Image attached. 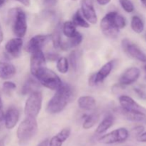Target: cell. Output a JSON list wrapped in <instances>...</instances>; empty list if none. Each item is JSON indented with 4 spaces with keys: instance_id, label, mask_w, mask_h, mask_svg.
Here are the masks:
<instances>
[{
    "instance_id": "3957f363",
    "label": "cell",
    "mask_w": 146,
    "mask_h": 146,
    "mask_svg": "<svg viewBox=\"0 0 146 146\" xmlns=\"http://www.w3.org/2000/svg\"><path fill=\"white\" fill-rule=\"evenodd\" d=\"M10 17L12 19V29L14 34L19 38H23L27 30V16L20 8L10 10Z\"/></svg>"
},
{
    "instance_id": "836d02e7",
    "label": "cell",
    "mask_w": 146,
    "mask_h": 146,
    "mask_svg": "<svg viewBox=\"0 0 146 146\" xmlns=\"http://www.w3.org/2000/svg\"><path fill=\"white\" fill-rule=\"evenodd\" d=\"M144 130H145V128H144L143 125H138V126L133 128L132 131H131V133H132L133 135H134V136L138 137V135H141L142 133H143Z\"/></svg>"
},
{
    "instance_id": "9a60e30c",
    "label": "cell",
    "mask_w": 146,
    "mask_h": 146,
    "mask_svg": "<svg viewBox=\"0 0 146 146\" xmlns=\"http://www.w3.org/2000/svg\"><path fill=\"white\" fill-rule=\"evenodd\" d=\"M19 119V111L15 107H10L4 115V125L7 129H12Z\"/></svg>"
},
{
    "instance_id": "4316f807",
    "label": "cell",
    "mask_w": 146,
    "mask_h": 146,
    "mask_svg": "<svg viewBox=\"0 0 146 146\" xmlns=\"http://www.w3.org/2000/svg\"><path fill=\"white\" fill-rule=\"evenodd\" d=\"M100 115L97 113H94L86 117L84 122L83 123V128L86 130H88L93 128L99 121Z\"/></svg>"
},
{
    "instance_id": "681fc988",
    "label": "cell",
    "mask_w": 146,
    "mask_h": 146,
    "mask_svg": "<svg viewBox=\"0 0 146 146\" xmlns=\"http://www.w3.org/2000/svg\"><path fill=\"white\" fill-rule=\"evenodd\" d=\"M1 106H2V102H1V97H0V108H1Z\"/></svg>"
},
{
    "instance_id": "b9f144b4",
    "label": "cell",
    "mask_w": 146,
    "mask_h": 146,
    "mask_svg": "<svg viewBox=\"0 0 146 146\" xmlns=\"http://www.w3.org/2000/svg\"><path fill=\"white\" fill-rule=\"evenodd\" d=\"M96 1L101 6L107 5V4L111 2V0H96Z\"/></svg>"
},
{
    "instance_id": "d590c367",
    "label": "cell",
    "mask_w": 146,
    "mask_h": 146,
    "mask_svg": "<svg viewBox=\"0 0 146 146\" xmlns=\"http://www.w3.org/2000/svg\"><path fill=\"white\" fill-rule=\"evenodd\" d=\"M134 91H135V94H137V96L140 98H141L143 100H146V92L145 91L141 89V88H134Z\"/></svg>"
},
{
    "instance_id": "816d5d0a",
    "label": "cell",
    "mask_w": 146,
    "mask_h": 146,
    "mask_svg": "<svg viewBox=\"0 0 146 146\" xmlns=\"http://www.w3.org/2000/svg\"><path fill=\"white\" fill-rule=\"evenodd\" d=\"M74 1H76V0H74Z\"/></svg>"
},
{
    "instance_id": "4fadbf2b",
    "label": "cell",
    "mask_w": 146,
    "mask_h": 146,
    "mask_svg": "<svg viewBox=\"0 0 146 146\" xmlns=\"http://www.w3.org/2000/svg\"><path fill=\"white\" fill-rule=\"evenodd\" d=\"M81 9L83 16L88 23L92 24H96L98 17L94 9L93 0H82L81 2Z\"/></svg>"
},
{
    "instance_id": "7c38bea8",
    "label": "cell",
    "mask_w": 146,
    "mask_h": 146,
    "mask_svg": "<svg viewBox=\"0 0 146 146\" xmlns=\"http://www.w3.org/2000/svg\"><path fill=\"white\" fill-rule=\"evenodd\" d=\"M141 76V71L137 67L128 68L121 74L118 82L121 86H129L135 83Z\"/></svg>"
},
{
    "instance_id": "8fae6325",
    "label": "cell",
    "mask_w": 146,
    "mask_h": 146,
    "mask_svg": "<svg viewBox=\"0 0 146 146\" xmlns=\"http://www.w3.org/2000/svg\"><path fill=\"white\" fill-rule=\"evenodd\" d=\"M121 108L130 112L142 113L146 115V108L138 104L131 97L126 95H122L118 98Z\"/></svg>"
},
{
    "instance_id": "5b68a950",
    "label": "cell",
    "mask_w": 146,
    "mask_h": 146,
    "mask_svg": "<svg viewBox=\"0 0 146 146\" xmlns=\"http://www.w3.org/2000/svg\"><path fill=\"white\" fill-rule=\"evenodd\" d=\"M40 84L53 91H56L62 86L63 83L56 73L46 68L36 77Z\"/></svg>"
},
{
    "instance_id": "6da1fadb",
    "label": "cell",
    "mask_w": 146,
    "mask_h": 146,
    "mask_svg": "<svg viewBox=\"0 0 146 146\" xmlns=\"http://www.w3.org/2000/svg\"><path fill=\"white\" fill-rule=\"evenodd\" d=\"M74 96L72 87L67 84H63L55 94L49 100L46 106V111L50 114H56L61 112L71 101Z\"/></svg>"
},
{
    "instance_id": "d4e9b609",
    "label": "cell",
    "mask_w": 146,
    "mask_h": 146,
    "mask_svg": "<svg viewBox=\"0 0 146 146\" xmlns=\"http://www.w3.org/2000/svg\"><path fill=\"white\" fill-rule=\"evenodd\" d=\"M72 22L76 26H78L82 28H89L90 24L83 16L81 11L80 9L77 10L76 12L74 14L72 18Z\"/></svg>"
},
{
    "instance_id": "c3c4849f",
    "label": "cell",
    "mask_w": 146,
    "mask_h": 146,
    "mask_svg": "<svg viewBox=\"0 0 146 146\" xmlns=\"http://www.w3.org/2000/svg\"><path fill=\"white\" fill-rule=\"evenodd\" d=\"M143 69H144V71H145V79H146V64L143 66Z\"/></svg>"
},
{
    "instance_id": "cb8c5ba5",
    "label": "cell",
    "mask_w": 146,
    "mask_h": 146,
    "mask_svg": "<svg viewBox=\"0 0 146 146\" xmlns=\"http://www.w3.org/2000/svg\"><path fill=\"white\" fill-rule=\"evenodd\" d=\"M76 27V26L72 22V21H66V22H64L62 27L63 33L67 38H72L78 33Z\"/></svg>"
},
{
    "instance_id": "f546056e",
    "label": "cell",
    "mask_w": 146,
    "mask_h": 146,
    "mask_svg": "<svg viewBox=\"0 0 146 146\" xmlns=\"http://www.w3.org/2000/svg\"><path fill=\"white\" fill-rule=\"evenodd\" d=\"M68 61L72 70H74V71H76L78 68V54L76 51H71L68 56Z\"/></svg>"
},
{
    "instance_id": "603a6c76",
    "label": "cell",
    "mask_w": 146,
    "mask_h": 146,
    "mask_svg": "<svg viewBox=\"0 0 146 146\" xmlns=\"http://www.w3.org/2000/svg\"><path fill=\"white\" fill-rule=\"evenodd\" d=\"M121 113L123 115L128 121L137 123H146V115L142 113L130 112L122 108H121Z\"/></svg>"
},
{
    "instance_id": "bcb514c9",
    "label": "cell",
    "mask_w": 146,
    "mask_h": 146,
    "mask_svg": "<svg viewBox=\"0 0 146 146\" xmlns=\"http://www.w3.org/2000/svg\"><path fill=\"white\" fill-rule=\"evenodd\" d=\"M4 2H5V0H0V7L2 6L4 4Z\"/></svg>"
},
{
    "instance_id": "ee69618b",
    "label": "cell",
    "mask_w": 146,
    "mask_h": 146,
    "mask_svg": "<svg viewBox=\"0 0 146 146\" xmlns=\"http://www.w3.org/2000/svg\"><path fill=\"white\" fill-rule=\"evenodd\" d=\"M3 38H4V36H3V31L1 29V25H0V44L1 43V41H3Z\"/></svg>"
},
{
    "instance_id": "7dc6e473",
    "label": "cell",
    "mask_w": 146,
    "mask_h": 146,
    "mask_svg": "<svg viewBox=\"0 0 146 146\" xmlns=\"http://www.w3.org/2000/svg\"><path fill=\"white\" fill-rule=\"evenodd\" d=\"M0 146H4V142L2 141H0Z\"/></svg>"
},
{
    "instance_id": "9c48e42d",
    "label": "cell",
    "mask_w": 146,
    "mask_h": 146,
    "mask_svg": "<svg viewBox=\"0 0 146 146\" xmlns=\"http://www.w3.org/2000/svg\"><path fill=\"white\" fill-rule=\"evenodd\" d=\"M121 46L124 52L130 57L141 62H146V55L145 53L136 44L132 43L128 38H124L122 40Z\"/></svg>"
},
{
    "instance_id": "83f0119b",
    "label": "cell",
    "mask_w": 146,
    "mask_h": 146,
    "mask_svg": "<svg viewBox=\"0 0 146 146\" xmlns=\"http://www.w3.org/2000/svg\"><path fill=\"white\" fill-rule=\"evenodd\" d=\"M131 27L133 31L137 34H141L144 30V23L142 19L138 16H133L131 19Z\"/></svg>"
},
{
    "instance_id": "e575fe53",
    "label": "cell",
    "mask_w": 146,
    "mask_h": 146,
    "mask_svg": "<svg viewBox=\"0 0 146 146\" xmlns=\"http://www.w3.org/2000/svg\"><path fill=\"white\" fill-rule=\"evenodd\" d=\"M45 58L46 59L48 60V61H57L60 57L57 54H54V53H48V54H46L45 55Z\"/></svg>"
},
{
    "instance_id": "ab89813d",
    "label": "cell",
    "mask_w": 146,
    "mask_h": 146,
    "mask_svg": "<svg viewBox=\"0 0 146 146\" xmlns=\"http://www.w3.org/2000/svg\"><path fill=\"white\" fill-rule=\"evenodd\" d=\"M4 124V114L2 110L0 108V128H2Z\"/></svg>"
},
{
    "instance_id": "ffe728a7",
    "label": "cell",
    "mask_w": 146,
    "mask_h": 146,
    "mask_svg": "<svg viewBox=\"0 0 146 146\" xmlns=\"http://www.w3.org/2000/svg\"><path fill=\"white\" fill-rule=\"evenodd\" d=\"M78 105L80 108L86 111H91L96 108V99L91 96H81L78 100Z\"/></svg>"
},
{
    "instance_id": "30bf717a",
    "label": "cell",
    "mask_w": 146,
    "mask_h": 146,
    "mask_svg": "<svg viewBox=\"0 0 146 146\" xmlns=\"http://www.w3.org/2000/svg\"><path fill=\"white\" fill-rule=\"evenodd\" d=\"M51 39V35L48 34H39L34 36L29 40L27 44L26 50L29 53H32L34 51L41 50L44 46H45Z\"/></svg>"
},
{
    "instance_id": "d6a6232c",
    "label": "cell",
    "mask_w": 146,
    "mask_h": 146,
    "mask_svg": "<svg viewBox=\"0 0 146 146\" xmlns=\"http://www.w3.org/2000/svg\"><path fill=\"white\" fill-rule=\"evenodd\" d=\"M119 2L124 11L128 13H131L134 11L135 7L131 0H119Z\"/></svg>"
},
{
    "instance_id": "277c9868",
    "label": "cell",
    "mask_w": 146,
    "mask_h": 146,
    "mask_svg": "<svg viewBox=\"0 0 146 146\" xmlns=\"http://www.w3.org/2000/svg\"><path fill=\"white\" fill-rule=\"evenodd\" d=\"M43 96L39 91H36L29 94L24 106L26 117L36 118L42 106Z\"/></svg>"
},
{
    "instance_id": "ba28073f",
    "label": "cell",
    "mask_w": 146,
    "mask_h": 146,
    "mask_svg": "<svg viewBox=\"0 0 146 146\" xmlns=\"http://www.w3.org/2000/svg\"><path fill=\"white\" fill-rule=\"evenodd\" d=\"M46 59L42 50H38L31 53L30 58V71L34 78H36L42 70L46 68Z\"/></svg>"
},
{
    "instance_id": "484cf974",
    "label": "cell",
    "mask_w": 146,
    "mask_h": 146,
    "mask_svg": "<svg viewBox=\"0 0 146 146\" xmlns=\"http://www.w3.org/2000/svg\"><path fill=\"white\" fill-rule=\"evenodd\" d=\"M51 40H52L53 46L54 48L57 49L60 48L61 44V25L60 24H58L56 26L54 29L53 34L51 35Z\"/></svg>"
},
{
    "instance_id": "f6af8a7d",
    "label": "cell",
    "mask_w": 146,
    "mask_h": 146,
    "mask_svg": "<svg viewBox=\"0 0 146 146\" xmlns=\"http://www.w3.org/2000/svg\"><path fill=\"white\" fill-rule=\"evenodd\" d=\"M141 3L143 4L144 7H146V0H141Z\"/></svg>"
},
{
    "instance_id": "f1b7e54d",
    "label": "cell",
    "mask_w": 146,
    "mask_h": 146,
    "mask_svg": "<svg viewBox=\"0 0 146 146\" xmlns=\"http://www.w3.org/2000/svg\"><path fill=\"white\" fill-rule=\"evenodd\" d=\"M56 67L58 71L61 74H66L69 68V63H68V59L65 57H60L57 60Z\"/></svg>"
},
{
    "instance_id": "8d00e7d4",
    "label": "cell",
    "mask_w": 146,
    "mask_h": 146,
    "mask_svg": "<svg viewBox=\"0 0 146 146\" xmlns=\"http://www.w3.org/2000/svg\"><path fill=\"white\" fill-rule=\"evenodd\" d=\"M88 84L91 86H94L97 85L96 81V73L91 74V76L89 77V78H88Z\"/></svg>"
},
{
    "instance_id": "4dcf8cb0",
    "label": "cell",
    "mask_w": 146,
    "mask_h": 146,
    "mask_svg": "<svg viewBox=\"0 0 146 146\" xmlns=\"http://www.w3.org/2000/svg\"><path fill=\"white\" fill-rule=\"evenodd\" d=\"M114 21H115V26L119 30L122 29L126 26V20H125V17L121 14H118V12H116V14H115Z\"/></svg>"
},
{
    "instance_id": "5bb4252c",
    "label": "cell",
    "mask_w": 146,
    "mask_h": 146,
    "mask_svg": "<svg viewBox=\"0 0 146 146\" xmlns=\"http://www.w3.org/2000/svg\"><path fill=\"white\" fill-rule=\"evenodd\" d=\"M23 45L22 38H11L5 45V51L9 58H17L20 56Z\"/></svg>"
},
{
    "instance_id": "d6986e66",
    "label": "cell",
    "mask_w": 146,
    "mask_h": 146,
    "mask_svg": "<svg viewBox=\"0 0 146 146\" xmlns=\"http://www.w3.org/2000/svg\"><path fill=\"white\" fill-rule=\"evenodd\" d=\"M39 86L40 83L38 82V80L36 81L35 78L29 77L23 85L22 88H21V94L25 96L31 94L34 91H38Z\"/></svg>"
},
{
    "instance_id": "2e32d148",
    "label": "cell",
    "mask_w": 146,
    "mask_h": 146,
    "mask_svg": "<svg viewBox=\"0 0 146 146\" xmlns=\"http://www.w3.org/2000/svg\"><path fill=\"white\" fill-rule=\"evenodd\" d=\"M70 135L71 129L69 128H64L48 141V146H62L63 143L69 138Z\"/></svg>"
},
{
    "instance_id": "f907efd6",
    "label": "cell",
    "mask_w": 146,
    "mask_h": 146,
    "mask_svg": "<svg viewBox=\"0 0 146 146\" xmlns=\"http://www.w3.org/2000/svg\"><path fill=\"white\" fill-rule=\"evenodd\" d=\"M145 40H146V34H145Z\"/></svg>"
},
{
    "instance_id": "52a82bcc",
    "label": "cell",
    "mask_w": 146,
    "mask_h": 146,
    "mask_svg": "<svg viewBox=\"0 0 146 146\" xmlns=\"http://www.w3.org/2000/svg\"><path fill=\"white\" fill-rule=\"evenodd\" d=\"M128 137H129V132L128 130L125 128H120L101 136L98 139V141L101 143L106 144V145L121 143L125 142Z\"/></svg>"
},
{
    "instance_id": "44dd1931",
    "label": "cell",
    "mask_w": 146,
    "mask_h": 146,
    "mask_svg": "<svg viewBox=\"0 0 146 146\" xmlns=\"http://www.w3.org/2000/svg\"><path fill=\"white\" fill-rule=\"evenodd\" d=\"M82 41L83 36L81 35V33L78 32L75 36L72 37V38H68V39L66 41H61L60 48H61L64 51H66L70 48L78 46L82 42Z\"/></svg>"
},
{
    "instance_id": "1f68e13d",
    "label": "cell",
    "mask_w": 146,
    "mask_h": 146,
    "mask_svg": "<svg viewBox=\"0 0 146 146\" xmlns=\"http://www.w3.org/2000/svg\"><path fill=\"white\" fill-rule=\"evenodd\" d=\"M16 88H17L16 84L14 83L11 82V81H5L2 86V88L4 94L8 96L11 95V93L16 89Z\"/></svg>"
},
{
    "instance_id": "60d3db41",
    "label": "cell",
    "mask_w": 146,
    "mask_h": 146,
    "mask_svg": "<svg viewBox=\"0 0 146 146\" xmlns=\"http://www.w3.org/2000/svg\"><path fill=\"white\" fill-rule=\"evenodd\" d=\"M16 1H19L25 7H29L30 4H31V0H16Z\"/></svg>"
},
{
    "instance_id": "ac0fdd59",
    "label": "cell",
    "mask_w": 146,
    "mask_h": 146,
    "mask_svg": "<svg viewBox=\"0 0 146 146\" xmlns=\"http://www.w3.org/2000/svg\"><path fill=\"white\" fill-rule=\"evenodd\" d=\"M113 68V61H108L101 67V69L96 74V81L97 84L102 83L106 78V77L109 76Z\"/></svg>"
},
{
    "instance_id": "f35d334b",
    "label": "cell",
    "mask_w": 146,
    "mask_h": 146,
    "mask_svg": "<svg viewBox=\"0 0 146 146\" xmlns=\"http://www.w3.org/2000/svg\"><path fill=\"white\" fill-rule=\"evenodd\" d=\"M137 141L141 143H146V132H143L137 137Z\"/></svg>"
},
{
    "instance_id": "7a4b0ae2",
    "label": "cell",
    "mask_w": 146,
    "mask_h": 146,
    "mask_svg": "<svg viewBox=\"0 0 146 146\" xmlns=\"http://www.w3.org/2000/svg\"><path fill=\"white\" fill-rule=\"evenodd\" d=\"M38 131L36 118L26 117L19 124L17 131V138L20 144H26L31 141Z\"/></svg>"
},
{
    "instance_id": "74e56055",
    "label": "cell",
    "mask_w": 146,
    "mask_h": 146,
    "mask_svg": "<svg viewBox=\"0 0 146 146\" xmlns=\"http://www.w3.org/2000/svg\"><path fill=\"white\" fill-rule=\"evenodd\" d=\"M57 0H44V5L46 7H54L56 4Z\"/></svg>"
},
{
    "instance_id": "e0dca14e",
    "label": "cell",
    "mask_w": 146,
    "mask_h": 146,
    "mask_svg": "<svg viewBox=\"0 0 146 146\" xmlns=\"http://www.w3.org/2000/svg\"><path fill=\"white\" fill-rule=\"evenodd\" d=\"M16 68L13 64L5 61H0V78L10 79L16 74Z\"/></svg>"
},
{
    "instance_id": "7bdbcfd3",
    "label": "cell",
    "mask_w": 146,
    "mask_h": 146,
    "mask_svg": "<svg viewBox=\"0 0 146 146\" xmlns=\"http://www.w3.org/2000/svg\"><path fill=\"white\" fill-rule=\"evenodd\" d=\"M48 139L44 140L43 141H41L39 144L37 146H48Z\"/></svg>"
},
{
    "instance_id": "7402d4cb",
    "label": "cell",
    "mask_w": 146,
    "mask_h": 146,
    "mask_svg": "<svg viewBox=\"0 0 146 146\" xmlns=\"http://www.w3.org/2000/svg\"><path fill=\"white\" fill-rule=\"evenodd\" d=\"M114 123V117L111 114H108L105 118L103 119V121L100 123L98 126L97 127L96 130V133L98 135L103 134L106 131H108L113 125Z\"/></svg>"
},
{
    "instance_id": "8992f818",
    "label": "cell",
    "mask_w": 146,
    "mask_h": 146,
    "mask_svg": "<svg viewBox=\"0 0 146 146\" xmlns=\"http://www.w3.org/2000/svg\"><path fill=\"white\" fill-rule=\"evenodd\" d=\"M117 11H110L104 16L101 21V29L103 34L110 38H115L118 36L119 31L114 21V18Z\"/></svg>"
}]
</instances>
